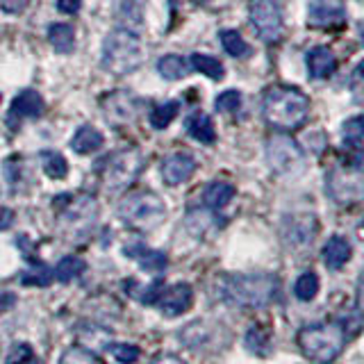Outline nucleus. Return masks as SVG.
Wrapping results in <instances>:
<instances>
[{"label":"nucleus","instance_id":"1","mask_svg":"<svg viewBox=\"0 0 364 364\" xmlns=\"http://www.w3.org/2000/svg\"><path fill=\"white\" fill-rule=\"evenodd\" d=\"M278 294V278L271 273H230L216 280V296L232 307H267Z\"/></svg>","mask_w":364,"mask_h":364},{"label":"nucleus","instance_id":"2","mask_svg":"<svg viewBox=\"0 0 364 364\" xmlns=\"http://www.w3.org/2000/svg\"><path fill=\"white\" fill-rule=\"evenodd\" d=\"M310 112V100L301 89L294 87H271L262 98V114L264 121L278 130L301 128Z\"/></svg>","mask_w":364,"mask_h":364},{"label":"nucleus","instance_id":"3","mask_svg":"<svg viewBox=\"0 0 364 364\" xmlns=\"http://www.w3.org/2000/svg\"><path fill=\"white\" fill-rule=\"evenodd\" d=\"M144 41L136 32L132 30H112L105 41H102V53H100V64L107 73L114 75H128L134 73L136 68L144 64Z\"/></svg>","mask_w":364,"mask_h":364},{"label":"nucleus","instance_id":"4","mask_svg":"<svg viewBox=\"0 0 364 364\" xmlns=\"http://www.w3.org/2000/svg\"><path fill=\"white\" fill-rule=\"evenodd\" d=\"M299 346L307 360L316 364H330L346 346V330L337 321L305 326L299 333Z\"/></svg>","mask_w":364,"mask_h":364},{"label":"nucleus","instance_id":"5","mask_svg":"<svg viewBox=\"0 0 364 364\" xmlns=\"http://www.w3.org/2000/svg\"><path fill=\"white\" fill-rule=\"evenodd\" d=\"M57 223L68 239H82L98 221V203L94 196L77 193V196H60L55 203Z\"/></svg>","mask_w":364,"mask_h":364},{"label":"nucleus","instance_id":"6","mask_svg":"<svg viewBox=\"0 0 364 364\" xmlns=\"http://www.w3.org/2000/svg\"><path fill=\"white\" fill-rule=\"evenodd\" d=\"M117 212L125 225L136 228V230H153L164 221L166 205L153 191H136L121 198Z\"/></svg>","mask_w":364,"mask_h":364},{"label":"nucleus","instance_id":"7","mask_svg":"<svg viewBox=\"0 0 364 364\" xmlns=\"http://www.w3.org/2000/svg\"><path fill=\"white\" fill-rule=\"evenodd\" d=\"M141 171V155L134 148H123V151L112 153L105 162L100 164L102 185L109 191H121L130 187Z\"/></svg>","mask_w":364,"mask_h":364},{"label":"nucleus","instance_id":"8","mask_svg":"<svg viewBox=\"0 0 364 364\" xmlns=\"http://www.w3.org/2000/svg\"><path fill=\"white\" fill-rule=\"evenodd\" d=\"M267 164L278 176H299L305 166V153L287 134H273L267 141Z\"/></svg>","mask_w":364,"mask_h":364},{"label":"nucleus","instance_id":"9","mask_svg":"<svg viewBox=\"0 0 364 364\" xmlns=\"http://www.w3.org/2000/svg\"><path fill=\"white\" fill-rule=\"evenodd\" d=\"M326 189L330 193V198L339 205H350L358 203L362 198V166L360 159H355L353 164H341L333 168L326 176Z\"/></svg>","mask_w":364,"mask_h":364},{"label":"nucleus","instance_id":"10","mask_svg":"<svg viewBox=\"0 0 364 364\" xmlns=\"http://www.w3.org/2000/svg\"><path fill=\"white\" fill-rule=\"evenodd\" d=\"M250 23L262 41H276L282 34V11L278 0H250Z\"/></svg>","mask_w":364,"mask_h":364},{"label":"nucleus","instance_id":"11","mask_svg":"<svg viewBox=\"0 0 364 364\" xmlns=\"http://www.w3.org/2000/svg\"><path fill=\"white\" fill-rule=\"evenodd\" d=\"M316 235V219L312 214H294L287 216L282 223V242L289 250H303L314 242Z\"/></svg>","mask_w":364,"mask_h":364},{"label":"nucleus","instance_id":"12","mask_svg":"<svg viewBox=\"0 0 364 364\" xmlns=\"http://www.w3.org/2000/svg\"><path fill=\"white\" fill-rule=\"evenodd\" d=\"M136 96L130 91H112L102 98V114L112 125H128L136 117Z\"/></svg>","mask_w":364,"mask_h":364},{"label":"nucleus","instance_id":"13","mask_svg":"<svg viewBox=\"0 0 364 364\" xmlns=\"http://www.w3.org/2000/svg\"><path fill=\"white\" fill-rule=\"evenodd\" d=\"M346 21V9L335 0H312L307 5V26L310 28H337Z\"/></svg>","mask_w":364,"mask_h":364},{"label":"nucleus","instance_id":"14","mask_svg":"<svg viewBox=\"0 0 364 364\" xmlns=\"http://www.w3.org/2000/svg\"><path fill=\"white\" fill-rule=\"evenodd\" d=\"M191 301H193L191 284L178 282V284H171L168 289H162V294H159V299H157L155 305H159V310H162L164 316L173 318V316L185 314L191 307Z\"/></svg>","mask_w":364,"mask_h":364},{"label":"nucleus","instance_id":"15","mask_svg":"<svg viewBox=\"0 0 364 364\" xmlns=\"http://www.w3.org/2000/svg\"><path fill=\"white\" fill-rule=\"evenodd\" d=\"M193 171H196V162L189 153H173L162 162V180L171 187H178L191 178Z\"/></svg>","mask_w":364,"mask_h":364},{"label":"nucleus","instance_id":"16","mask_svg":"<svg viewBox=\"0 0 364 364\" xmlns=\"http://www.w3.org/2000/svg\"><path fill=\"white\" fill-rule=\"evenodd\" d=\"M221 326H212L208 321H191L178 333V339L191 350H200L205 346H212L214 344V337L219 333Z\"/></svg>","mask_w":364,"mask_h":364},{"label":"nucleus","instance_id":"17","mask_svg":"<svg viewBox=\"0 0 364 364\" xmlns=\"http://www.w3.org/2000/svg\"><path fill=\"white\" fill-rule=\"evenodd\" d=\"M43 98L34 89H26L14 98L9 107V121H21V119H37L43 114Z\"/></svg>","mask_w":364,"mask_h":364},{"label":"nucleus","instance_id":"18","mask_svg":"<svg viewBox=\"0 0 364 364\" xmlns=\"http://www.w3.org/2000/svg\"><path fill=\"white\" fill-rule=\"evenodd\" d=\"M305 62H307V73L314 80H326L333 75L337 68V57L333 50L326 48V46H318V48L307 53Z\"/></svg>","mask_w":364,"mask_h":364},{"label":"nucleus","instance_id":"19","mask_svg":"<svg viewBox=\"0 0 364 364\" xmlns=\"http://www.w3.org/2000/svg\"><path fill=\"white\" fill-rule=\"evenodd\" d=\"M146 0H114V16L125 30H136L144 26Z\"/></svg>","mask_w":364,"mask_h":364},{"label":"nucleus","instance_id":"20","mask_svg":"<svg viewBox=\"0 0 364 364\" xmlns=\"http://www.w3.org/2000/svg\"><path fill=\"white\" fill-rule=\"evenodd\" d=\"M125 255L132 257L139 262V267L148 273H162L168 264V257L162 250H155V248H146L141 244H134V246H125Z\"/></svg>","mask_w":364,"mask_h":364},{"label":"nucleus","instance_id":"21","mask_svg":"<svg viewBox=\"0 0 364 364\" xmlns=\"http://www.w3.org/2000/svg\"><path fill=\"white\" fill-rule=\"evenodd\" d=\"M350 255H353V248H350V242L346 237L335 235V237H330L323 246V262H326V267L333 269V271L344 267L350 259Z\"/></svg>","mask_w":364,"mask_h":364},{"label":"nucleus","instance_id":"22","mask_svg":"<svg viewBox=\"0 0 364 364\" xmlns=\"http://www.w3.org/2000/svg\"><path fill=\"white\" fill-rule=\"evenodd\" d=\"M232 198H235V187L230 182H223V180L210 182L203 191V203H205V208H210V210H223Z\"/></svg>","mask_w":364,"mask_h":364},{"label":"nucleus","instance_id":"23","mask_svg":"<svg viewBox=\"0 0 364 364\" xmlns=\"http://www.w3.org/2000/svg\"><path fill=\"white\" fill-rule=\"evenodd\" d=\"M187 132L196 141L208 144V146L214 144V139H216L214 123H212V119L208 117V114H203V112H193L191 117L187 119Z\"/></svg>","mask_w":364,"mask_h":364},{"label":"nucleus","instance_id":"24","mask_svg":"<svg viewBox=\"0 0 364 364\" xmlns=\"http://www.w3.org/2000/svg\"><path fill=\"white\" fill-rule=\"evenodd\" d=\"M71 148H73L75 153H80V155L96 153V151H100V148H102V134L96 128H91V125H82V128H80L73 134Z\"/></svg>","mask_w":364,"mask_h":364},{"label":"nucleus","instance_id":"25","mask_svg":"<svg viewBox=\"0 0 364 364\" xmlns=\"http://www.w3.org/2000/svg\"><path fill=\"white\" fill-rule=\"evenodd\" d=\"M48 41L55 48V53L68 55L75 50V32L68 23H53L48 28Z\"/></svg>","mask_w":364,"mask_h":364},{"label":"nucleus","instance_id":"26","mask_svg":"<svg viewBox=\"0 0 364 364\" xmlns=\"http://www.w3.org/2000/svg\"><path fill=\"white\" fill-rule=\"evenodd\" d=\"M157 73L166 80H182L191 73V66L185 57L180 55H166L157 62Z\"/></svg>","mask_w":364,"mask_h":364},{"label":"nucleus","instance_id":"27","mask_svg":"<svg viewBox=\"0 0 364 364\" xmlns=\"http://www.w3.org/2000/svg\"><path fill=\"white\" fill-rule=\"evenodd\" d=\"M85 269H87L85 259H80L77 255H66L57 262V267L53 271V278H57L60 282H71V280L82 276Z\"/></svg>","mask_w":364,"mask_h":364},{"label":"nucleus","instance_id":"28","mask_svg":"<svg viewBox=\"0 0 364 364\" xmlns=\"http://www.w3.org/2000/svg\"><path fill=\"white\" fill-rule=\"evenodd\" d=\"M189 66H191V71H198V73H205L208 77L212 80H221L225 75L223 71V64L216 60V57H210V55H191V60H189Z\"/></svg>","mask_w":364,"mask_h":364},{"label":"nucleus","instance_id":"29","mask_svg":"<svg viewBox=\"0 0 364 364\" xmlns=\"http://www.w3.org/2000/svg\"><path fill=\"white\" fill-rule=\"evenodd\" d=\"M41 168L43 173L53 178V180H64L68 173V164L62 153H55V151H43L41 153Z\"/></svg>","mask_w":364,"mask_h":364},{"label":"nucleus","instance_id":"30","mask_svg":"<svg viewBox=\"0 0 364 364\" xmlns=\"http://www.w3.org/2000/svg\"><path fill=\"white\" fill-rule=\"evenodd\" d=\"M178 112H180V102L178 100L157 102V105L151 109V125L155 130H162L178 117Z\"/></svg>","mask_w":364,"mask_h":364},{"label":"nucleus","instance_id":"31","mask_svg":"<svg viewBox=\"0 0 364 364\" xmlns=\"http://www.w3.org/2000/svg\"><path fill=\"white\" fill-rule=\"evenodd\" d=\"M219 39L223 43L225 53L230 55V57H237V60H242V57H248L250 55V46L246 43V39L237 30H221Z\"/></svg>","mask_w":364,"mask_h":364},{"label":"nucleus","instance_id":"32","mask_svg":"<svg viewBox=\"0 0 364 364\" xmlns=\"http://www.w3.org/2000/svg\"><path fill=\"white\" fill-rule=\"evenodd\" d=\"M294 294H296V299H299V301L310 303L314 296L318 294V278H316V273H312V271L301 273L299 280L294 282Z\"/></svg>","mask_w":364,"mask_h":364},{"label":"nucleus","instance_id":"33","mask_svg":"<svg viewBox=\"0 0 364 364\" xmlns=\"http://www.w3.org/2000/svg\"><path fill=\"white\" fill-rule=\"evenodd\" d=\"M341 134H344V144L350 148V151H360L362 144H364V123L362 117H353L344 123L341 128Z\"/></svg>","mask_w":364,"mask_h":364},{"label":"nucleus","instance_id":"34","mask_svg":"<svg viewBox=\"0 0 364 364\" xmlns=\"http://www.w3.org/2000/svg\"><path fill=\"white\" fill-rule=\"evenodd\" d=\"M246 346L250 353H257V355H269L271 353V341L269 335L264 333L262 328H250L248 335H246Z\"/></svg>","mask_w":364,"mask_h":364},{"label":"nucleus","instance_id":"35","mask_svg":"<svg viewBox=\"0 0 364 364\" xmlns=\"http://www.w3.org/2000/svg\"><path fill=\"white\" fill-rule=\"evenodd\" d=\"M23 284H37V287H48L53 280V271L46 264H34L32 269L23 271Z\"/></svg>","mask_w":364,"mask_h":364},{"label":"nucleus","instance_id":"36","mask_svg":"<svg viewBox=\"0 0 364 364\" xmlns=\"http://www.w3.org/2000/svg\"><path fill=\"white\" fill-rule=\"evenodd\" d=\"M185 223H187V230H189L193 237H203L205 230L214 225L212 216H210L208 212H196V210L187 214V221H185Z\"/></svg>","mask_w":364,"mask_h":364},{"label":"nucleus","instance_id":"37","mask_svg":"<svg viewBox=\"0 0 364 364\" xmlns=\"http://www.w3.org/2000/svg\"><path fill=\"white\" fill-rule=\"evenodd\" d=\"M60 364H98V358L82 346H71L62 353Z\"/></svg>","mask_w":364,"mask_h":364},{"label":"nucleus","instance_id":"38","mask_svg":"<svg viewBox=\"0 0 364 364\" xmlns=\"http://www.w3.org/2000/svg\"><path fill=\"white\" fill-rule=\"evenodd\" d=\"M7 364H41V360L32 353L30 344H14L7 355Z\"/></svg>","mask_w":364,"mask_h":364},{"label":"nucleus","instance_id":"39","mask_svg":"<svg viewBox=\"0 0 364 364\" xmlns=\"http://www.w3.org/2000/svg\"><path fill=\"white\" fill-rule=\"evenodd\" d=\"M239 107H242V94L235 89H228L223 91V94L216 96V112L221 114H232L237 112Z\"/></svg>","mask_w":364,"mask_h":364},{"label":"nucleus","instance_id":"40","mask_svg":"<svg viewBox=\"0 0 364 364\" xmlns=\"http://www.w3.org/2000/svg\"><path fill=\"white\" fill-rule=\"evenodd\" d=\"M109 353L114 355V360L121 362V364H134L139 360V348L134 344H112Z\"/></svg>","mask_w":364,"mask_h":364},{"label":"nucleus","instance_id":"41","mask_svg":"<svg viewBox=\"0 0 364 364\" xmlns=\"http://www.w3.org/2000/svg\"><path fill=\"white\" fill-rule=\"evenodd\" d=\"M162 289H164V282L162 280H155V282L148 284V287L141 289L144 294L136 296V301L144 303V305H155L157 299H159V294H162Z\"/></svg>","mask_w":364,"mask_h":364},{"label":"nucleus","instance_id":"42","mask_svg":"<svg viewBox=\"0 0 364 364\" xmlns=\"http://www.w3.org/2000/svg\"><path fill=\"white\" fill-rule=\"evenodd\" d=\"M28 5H30V0H0V9H3L5 14H9V16L23 14Z\"/></svg>","mask_w":364,"mask_h":364},{"label":"nucleus","instance_id":"43","mask_svg":"<svg viewBox=\"0 0 364 364\" xmlns=\"http://www.w3.org/2000/svg\"><path fill=\"white\" fill-rule=\"evenodd\" d=\"M80 7H82V0H57V9L62 14H75Z\"/></svg>","mask_w":364,"mask_h":364},{"label":"nucleus","instance_id":"44","mask_svg":"<svg viewBox=\"0 0 364 364\" xmlns=\"http://www.w3.org/2000/svg\"><path fill=\"white\" fill-rule=\"evenodd\" d=\"M360 75H362V64H358L355 73H353V85H350L353 94H355V98H358V100H360Z\"/></svg>","mask_w":364,"mask_h":364},{"label":"nucleus","instance_id":"45","mask_svg":"<svg viewBox=\"0 0 364 364\" xmlns=\"http://www.w3.org/2000/svg\"><path fill=\"white\" fill-rule=\"evenodd\" d=\"M153 364H187V362L180 360L178 355H159Z\"/></svg>","mask_w":364,"mask_h":364},{"label":"nucleus","instance_id":"46","mask_svg":"<svg viewBox=\"0 0 364 364\" xmlns=\"http://www.w3.org/2000/svg\"><path fill=\"white\" fill-rule=\"evenodd\" d=\"M11 223V212L9 210H0V228H7Z\"/></svg>","mask_w":364,"mask_h":364}]
</instances>
